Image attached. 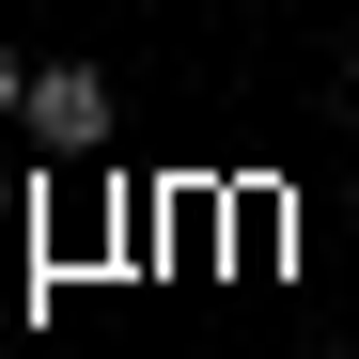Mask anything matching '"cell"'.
<instances>
[{
  "mask_svg": "<svg viewBox=\"0 0 359 359\" xmlns=\"http://www.w3.org/2000/svg\"><path fill=\"white\" fill-rule=\"evenodd\" d=\"M16 109H32V63H16V47H0V126H16Z\"/></svg>",
  "mask_w": 359,
  "mask_h": 359,
  "instance_id": "obj_2",
  "label": "cell"
},
{
  "mask_svg": "<svg viewBox=\"0 0 359 359\" xmlns=\"http://www.w3.org/2000/svg\"><path fill=\"white\" fill-rule=\"evenodd\" d=\"M328 359H359V344H328Z\"/></svg>",
  "mask_w": 359,
  "mask_h": 359,
  "instance_id": "obj_3",
  "label": "cell"
},
{
  "mask_svg": "<svg viewBox=\"0 0 359 359\" xmlns=\"http://www.w3.org/2000/svg\"><path fill=\"white\" fill-rule=\"evenodd\" d=\"M32 156H109V63H32Z\"/></svg>",
  "mask_w": 359,
  "mask_h": 359,
  "instance_id": "obj_1",
  "label": "cell"
}]
</instances>
